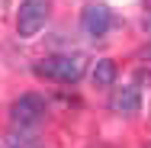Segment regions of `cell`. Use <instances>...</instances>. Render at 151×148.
Instances as JSON below:
<instances>
[{
    "label": "cell",
    "instance_id": "cell-3",
    "mask_svg": "<svg viewBox=\"0 0 151 148\" xmlns=\"http://www.w3.org/2000/svg\"><path fill=\"white\" fill-rule=\"evenodd\" d=\"M45 116V97L39 93H23L13 106H10V119L19 122V126H32Z\"/></svg>",
    "mask_w": 151,
    "mask_h": 148
},
{
    "label": "cell",
    "instance_id": "cell-4",
    "mask_svg": "<svg viewBox=\"0 0 151 148\" xmlns=\"http://www.w3.org/2000/svg\"><path fill=\"white\" fill-rule=\"evenodd\" d=\"M81 26H84V32L93 35V39L106 35V32L113 29V13H109V6H103V3H87L84 13H81Z\"/></svg>",
    "mask_w": 151,
    "mask_h": 148
},
{
    "label": "cell",
    "instance_id": "cell-2",
    "mask_svg": "<svg viewBox=\"0 0 151 148\" xmlns=\"http://www.w3.org/2000/svg\"><path fill=\"white\" fill-rule=\"evenodd\" d=\"M48 6H52V0H23L19 3V13H16V32L23 39H32L35 32L45 26Z\"/></svg>",
    "mask_w": 151,
    "mask_h": 148
},
{
    "label": "cell",
    "instance_id": "cell-10",
    "mask_svg": "<svg viewBox=\"0 0 151 148\" xmlns=\"http://www.w3.org/2000/svg\"><path fill=\"white\" fill-rule=\"evenodd\" d=\"M90 148H109V145H103V142H96V145H90Z\"/></svg>",
    "mask_w": 151,
    "mask_h": 148
},
{
    "label": "cell",
    "instance_id": "cell-5",
    "mask_svg": "<svg viewBox=\"0 0 151 148\" xmlns=\"http://www.w3.org/2000/svg\"><path fill=\"white\" fill-rule=\"evenodd\" d=\"M109 110L119 113V116H135L142 110V93H138V87H132V84L116 87L109 93Z\"/></svg>",
    "mask_w": 151,
    "mask_h": 148
},
{
    "label": "cell",
    "instance_id": "cell-7",
    "mask_svg": "<svg viewBox=\"0 0 151 148\" xmlns=\"http://www.w3.org/2000/svg\"><path fill=\"white\" fill-rule=\"evenodd\" d=\"M32 139H35V135H10L6 145L10 148H26V145H32Z\"/></svg>",
    "mask_w": 151,
    "mask_h": 148
},
{
    "label": "cell",
    "instance_id": "cell-1",
    "mask_svg": "<svg viewBox=\"0 0 151 148\" xmlns=\"http://www.w3.org/2000/svg\"><path fill=\"white\" fill-rule=\"evenodd\" d=\"M84 68H87V61L81 58V55H52V58L35 64V74L52 77L58 84H74V81L84 77Z\"/></svg>",
    "mask_w": 151,
    "mask_h": 148
},
{
    "label": "cell",
    "instance_id": "cell-9",
    "mask_svg": "<svg viewBox=\"0 0 151 148\" xmlns=\"http://www.w3.org/2000/svg\"><path fill=\"white\" fill-rule=\"evenodd\" d=\"M138 58H151V48H142V52H138Z\"/></svg>",
    "mask_w": 151,
    "mask_h": 148
},
{
    "label": "cell",
    "instance_id": "cell-8",
    "mask_svg": "<svg viewBox=\"0 0 151 148\" xmlns=\"http://www.w3.org/2000/svg\"><path fill=\"white\" fill-rule=\"evenodd\" d=\"M142 29L151 35V13H145V16H142Z\"/></svg>",
    "mask_w": 151,
    "mask_h": 148
},
{
    "label": "cell",
    "instance_id": "cell-6",
    "mask_svg": "<svg viewBox=\"0 0 151 148\" xmlns=\"http://www.w3.org/2000/svg\"><path fill=\"white\" fill-rule=\"evenodd\" d=\"M93 84H96V87H113V81H116V64H113V61L109 58H100L96 61V64H93Z\"/></svg>",
    "mask_w": 151,
    "mask_h": 148
}]
</instances>
